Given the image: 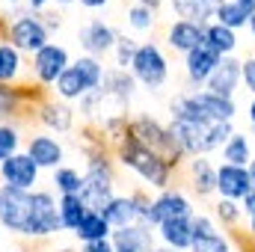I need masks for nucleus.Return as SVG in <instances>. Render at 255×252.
I'll return each mask as SVG.
<instances>
[{"label":"nucleus","mask_w":255,"mask_h":252,"mask_svg":"<svg viewBox=\"0 0 255 252\" xmlns=\"http://www.w3.org/2000/svg\"><path fill=\"white\" fill-rule=\"evenodd\" d=\"M42 21H45V27H48V33H54V30H60V27H63V21H60V15H54V12H42Z\"/></svg>","instance_id":"nucleus-43"},{"label":"nucleus","mask_w":255,"mask_h":252,"mask_svg":"<svg viewBox=\"0 0 255 252\" xmlns=\"http://www.w3.org/2000/svg\"><path fill=\"white\" fill-rule=\"evenodd\" d=\"M136 6H145V9H151V12H157L160 6H163V0H133Z\"/></svg>","instance_id":"nucleus-46"},{"label":"nucleus","mask_w":255,"mask_h":252,"mask_svg":"<svg viewBox=\"0 0 255 252\" xmlns=\"http://www.w3.org/2000/svg\"><path fill=\"white\" fill-rule=\"evenodd\" d=\"M113 154H116V160L125 166V169H130L145 187L151 190H169V184H172V166L160 157V154H154L151 148H145L139 139H133L130 133L125 130V136H119L116 142H113Z\"/></svg>","instance_id":"nucleus-1"},{"label":"nucleus","mask_w":255,"mask_h":252,"mask_svg":"<svg viewBox=\"0 0 255 252\" xmlns=\"http://www.w3.org/2000/svg\"><path fill=\"white\" fill-rule=\"evenodd\" d=\"M250 12L238 3V0H220L217 3V9H214V21L217 24H223V27H229V30H244L247 24H250Z\"/></svg>","instance_id":"nucleus-31"},{"label":"nucleus","mask_w":255,"mask_h":252,"mask_svg":"<svg viewBox=\"0 0 255 252\" xmlns=\"http://www.w3.org/2000/svg\"><path fill=\"white\" fill-rule=\"evenodd\" d=\"M196 211H193V202L181 193V190H160L154 199H151V205H148V211H145V226H151V229H157L160 223H166V220H178V217H193Z\"/></svg>","instance_id":"nucleus-12"},{"label":"nucleus","mask_w":255,"mask_h":252,"mask_svg":"<svg viewBox=\"0 0 255 252\" xmlns=\"http://www.w3.org/2000/svg\"><path fill=\"white\" fill-rule=\"evenodd\" d=\"M39 172H42V169L27 157V151H18V154H12L9 160L0 163V178H3V184H9V187H15V190H27V193L36 190Z\"/></svg>","instance_id":"nucleus-15"},{"label":"nucleus","mask_w":255,"mask_h":252,"mask_svg":"<svg viewBox=\"0 0 255 252\" xmlns=\"http://www.w3.org/2000/svg\"><path fill=\"white\" fill-rule=\"evenodd\" d=\"M169 130L187 157H208L211 151L223 148L226 139L235 133V122H172Z\"/></svg>","instance_id":"nucleus-3"},{"label":"nucleus","mask_w":255,"mask_h":252,"mask_svg":"<svg viewBox=\"0 0 255 252\" xmlns=\"http://www.w3.org/2000/svg\"><path fill=\"white\" fill-rule=\"evenodd\" d=\"M199 113L208 119V122H235L238 116V104L235 98H223V95H214L208 89H193L190 92Z\"/></svg>","instance_id":"nucleus-20"},{"label":"nucleus","mask_w":255,"mask_h":252,"mask_svg":"<svg viewBox=\"0 0 255 252\" xmlns=\"http://www.w3.org/2000/svg\"><path fill=\"white\" fill-rule=\"evenodd\" d=\"M163 42L169 45V51L187 57L193 48L205 45V27L190 24V21H178V18H175V21L166 27V39H163Z\"/></svg>","instance_id":"nucleus-22"},{"label":"nucleus","mask_w":255,"mask_h":252,"mask_svg":"<svg viewBox=\"0 0 255 252\" xmlns=\"http://www.w3.org/2000/svg\"><path fill=\"white\" fill-rule=\"evenodd\" d=\"M27 3V12H36V15H42V12H48V6L54 3V0H24Z\"/></svg>","instance_id":"nucleus-44"},{"label":"nucleus","mask_w":255,"mask_h":252,"mask_svg":"<svg viewBox=\"0 0 255 252\" xmlns=\"http://www.w3.org/2000/svg\"><path fill=\"white\" fill-rule=\"evenodd\" d=\"M63 232L60 223V208H57V196L51 190H33V208H30V223H27V235L33 241H45Z\"/></svg>","instance_id":"nucleus-8"},{"label":"nucleus","mask_w":255,"mask_h":252,"mask_svg":"<svg viewBox=\"0 0 255 252\" xmlns=\"http://www.w3.org/2000/svg\"><path fill=\"white\" fill-rule=\"evenodd\" d=\"M60 252H74V250H68V247H63V250H60Z\"/></svg>","instance_id":"nucleus-54"},{"label":"nucleus","mask_w":255,"mask_h":252,"mask_svg":"<svg viewBox=\"0 0 255 252\" xmlns=\"http://www.w3.org/2000/svg\"><path fill=\"white\" fill-rule=\"evenodd\" d=\"M241 80H244V86L255 95V57L241 60Z\"/></svg>","instance_id":"nucleus-40"},{"label":"nucleus","mask_w":255,"mask_h":252,"mask_svg":"<svg viewBox=\"0 0 255 252\" xmlns=\"http://www.w3.org/2000/svg\"><path fill=\"white\" fill-rule=\"evenodd\" d=\"M136 48H139V42L136 39H130V36H122L119 33V42H116V48H113V68H122L128 71L130 63H133V57H136Z\"/></svg>","instance_id":"nucleus-36"},{"label":"nucleus","mask_w":255,"mask_h":252,"mask_svg":"<svg viewBox=\"0 0 255 252\" xmlns=\"http://www.w3.org/2000/svg\"><path fill=\"white\" fill-rule=\"evenodd\" d=\"M187 181L199 199H208L217 193V166L208 157H190L187 160Z\"/></svg>","instance_id":"nucleus-25"},{"label":"nucleus","mask_w":255,"mask_h":252,"mask_svg":"<svg viewBox=\"0 0 255 252\" xmlns=\"http://www.w3.org/2000/svg\"><path fill=\"white\" fill-rule=\"evenodd\" d=\"M217 3L220 0H169L178 21H190V24H199V27H208L214 21Z\"/></svg>","instance_id":"nucleus-26"},{"label":"nucleus","mask_w":255,"mask_h":252,"mask_svg":"<svg viewBox=\"0 0 255 252\" xmlns=\"http://www.w3.org/2000/svg\"><path fill=\"white\" fill-rule=\"evenodd\" d=\"M241 211H244L250 220L255 217V190H253V193H247V196L241 199Z\"/></svg>","instance_id":"nucleus-42"},{"label":"nucleus","mask_w":255,"mask_h":252,"mask_svg":"<svg viewBox=\"0 0 255 252\" xmlns=\"http://www.w3.org/2000/svg\"><path fill=\"white\" fill-rule=\"evenodd\" d=\"M36 119H39V125H45L48 130L65 133L74 125V110L65 101H60V98H39L36 101Z\"/></svg>","instance_id":"nucleus-21"},{"label":"nucleus","mask_w":255,"mask_h":252,"mask_svg":"<svg viewBox=\"0 0 255 252\" xmlns=\"http://www.w3.org/2000/svg\"><path fill=\"white\" fill-rule=\"evenodd\" d=\"M77 252H113V244H110V238L107 241H92V244H80Z\"/></svg>","instance_id":"nucleus-41"},{"label":"nucleus","mask_w":255,"mask_h":252,"mask_svg":"<svg viewBox=\"0 0 255 252\" xmlns=\"http://www.w3.org/2000/svg\"><path fill=\"white\" fill-rule=\"evenodd\" d=\"M247 27H250V33H253V36H255V15H253V18H250V24H247Z\"/></svg>","instance_id":"nucleus-49"},{"label":"nucleus","mask_w":255,"mask_h":252,"mask_svg":"<svg viewBox=\"0 0 255 252\" xmlns=\"http://www.w3.org/2000/svg\"><path fill=\"white\" fill-rule=\"evenodd\" d=\"M104 63L95 60V57H86L80 54L77 60H71V65L63 71V77L54 83V98L60 101H80L83 95L101 89V80H104Z\"/></svg>","instance_id":"nucleus-4"},{"label":"nucleus","mask_w":255,"mask_h":252,"mask_svg":"<svg viewBox=\"0 0 255 252\" xmlns=\"http://www.w3.org/2000/svg\"><path fill=\"white\" fill-rule=\"evenodd\" d=\"M21 252H33V250H21Z\"/></svg>","instance_id":"nucleus-55"},{"label":"nucleus","mask_w":255,"mask_h":252,"mask_svg":"<svg viewBox=\"0 0 255 252\" xmlns=\"http://www.w3.org/2000/svg\"><path fill=\"white\" fill-rule=\"evenodd\" d=\"M113 252H157V235L145 223H133L128 229H116L110 235Z\"/></svg>","instance_id":"nucleus-16"},{"label":"nucleus","mask_w":255,"mask_h":252,"mask_svg":"<svg viewBox=\"0 0 255 252\" xmlns=\"http://www.w3.org/2000/svg\"><path fill=\"white\" fill-rule=\"evenodd\" d=\"M3 42H9L12 48H18L21 54H39L48 42H51V33L42 21V15L36 12H27V9H18L12 15V21L6 24L3 30Z\"/></svg>","instance_id":"nucleus-6"},{"label":"nucleus","mask_w":255,"mask_h":252,"mask_svg":"<svg viewBox=\"0 0 255 252\" xmlns=\"http://www.w3.org/2000/svg\"><path fill=\"white\" fill-rule=\"evenodd\" d=\"M241 60L235 57H223V63L214 68V74L208 77L205 89L214 92V95H223V98H235L238 86H241Z\"/></svg>","instance_id":"nucleus-23"},{"label":"nucleus","mask_w":255,"mask_h":252,"mask_svg":"<svg viewBox=\"0 0 255 252\" xmlns=\"http://www.w3.org/2000/svg\"><path fill=\"white\" fill-rule=\"evenodd\" d=\"M24 54L9 42H0V86H18L24 74Z\"/></svg>","instance_id":"nucleus-27"},{"label":"nucleus","mask_w":255,"mask_h":252,"mask_svg":"<svg viewBox=\"0 0 255 252\" xmlns=\"http://www.w3.org/2000/svg\"><path fill=\"white\" fill-rule=\"evenodd\" d=\"M217 193H220V199L241 202L247 193H253V178H250V169H247V166L220 163V166H217Z\"/></svg>","instance_id":"nucleus-18"},{"label":"nucleus","mask_w":255,"mask_h":252,"mask_svg":"<svg viewBox=\"0 0 255 252\" xmlns=\"http://www.w3.org/2000/svg\"><path fill=\"white\" fill-rule=\"evenodd\" d=\"M30 208H33V193L0 184V226L9 235H18V238L27 235Z\"/></svg>","instance_id":"nucleus-9"},{"label":"nucleus","mask_w":255,"mask_h":252,"mask_svg":"<svg viewBox=\"0 0 255 252\" xmlns=\"http://www.w3.org/2000/svg\"><path fill=\"white\" fill-rule=\"evenodd\" d=\"M253 142L247 133H232L223 145V163H232V166H250L253 163Z\"/></svg>","instance_id":"nucleus-30"},{"label":"nucleus","mask_w":255,"mask_h":252,"mask_svg":"<svg viewBox=\"0 0 255 252\" xmlns=\"http://www.w3.org/2000/svg\"><path fill=\"white\" fill-rule=\"evenodd\" d=\"M247 169H250V178H253V190H255V157H253V163H250Z\"/></svg>","instance_id":"nucleus-48"},{"label":"nucleus","mask_w":255,"mask_h":252,"mask_svg":"<svg viewBox=\"0 0 255 252\" xmlns=\"http://www.w3.org/2000/svg\"><path fill=\"white\" fill-rule=\"evenodd\" d=\"M27 104V92L18 89V86H0V125L3 122H12L15 116H21Z\"/></svg>","instance_id":"nucleus-33"},{"label":"nucleus","mask_w":255,"mask_h":252,"mask_svg":"<svg viewBox=\"0 0 255 252\" xmlns=\"http://www.w3.org/2000/svg\"><path fill=\"white\" fill-rule=\"evenodd\" d=\"M18 151H21V127L18 122H3L0 125V163Z\"/></svg>","instance_id":"nucleus-35"},{"label":"nucleus","mask_w":255,"mask_h":252,"mask_svg":"<svg viewBox=\"0 0 255 252\" xmlns=\"http://www.w3.org/2000/svg\"><path fill=\"white\" fill-rule=\"evenodd\" d=\"M133 89H136V80L130 77V71H122V68H107L104 71L101 92H104L107 104H116L119 113L128 110V101L133 98Z\"/></svg>","instance_id":"nucleus-19"},{"label":"nucleus","mask_w":255,"mask_h":252,"mask_svg":"<svg viewBox=\"0 0 255 252\" xmlns=\"http://www.w3.org/2000/svg\"><path fill=\"white\" fill-rule=\"evenodd\" d=\"M157 252H175V250H163V247H157Z\"/></svg>","instance_id":"nucleus-53"},{"label":"nucleus","mask_w":255,"mask_h":252,"mask_svg":"<svg viewBox=\"0 0 255 252\" xmlns=\"http://www.w3.org/2000/svg\"><path fill=\"white\" fill-rule=\"evenodd\" d=\"M77 3H80L83 9H104L110 0H77Z\"/></svg>","instance_id":"nucleus-45"},{"label":"nucleus","mask_w":255,"mask_h":252,"mask_svg":"<svg viewBox=\"0 0 255 252\" xmlns=\"http://www.w3.org/2000/svg\"><path fill=\"white\" fill-rule=\"evenodd\" d=\"M77 39H80V48H83L86 57L101 60V57L113 54V48H116V42H119V33H116L110 24H104V21L95 18V21H89L86 27H80Z\"/></svg>","instance_id":"nucleus-14"},{"label":"nucleus","mask_w":255,"mask_h":252,"mask_svg":"<svg viewBox=\"0 0 255 252\" xmlns=\"http://www.w3.org/2000/svg\"><path fill=\"white\" fill-rule=\"evenodd\" d=\"M157 241L163 250L187 252L193 244V217H178V220H166L154 229Z\"/></svg>","instance_id":"nucleus-24"},{"label":"nucleus","mask_w":255,"mask_h":252,"mask_svg":"<svg viewBox=\"0 0 255 252\" xmlns=\"http://www.w3.org/2000/svg\"><path fill=\"white\" fill-rule=\"evenodd\" d=\"M214 217L223 223V226H238L244 211H241V202H229V199H217L214 205Z\"/></svg>","instance_id":"nucleus-39"},{"label":"nucleus","mask_w":255,"mask_h":252,"mask_svg":"<svg viewBox=\"0 0 255 252\" xmlns=\"http://www.w3.org/2000/svg\"><path fill=\"white\" fill-rule=\"evenodd\" d=\"M116 196V172H113V160L104 151V142L95 148H86V169H83V187L80 199L89 211H104L107 202Z\"/></svg>","instance_id":"nucleus-2"},{"label":"nucleus","mask_w":255,"mask_h":252,"mask_svg":"<svg viewBox=\"0 0 255 252\" xmlns=\"http://www.w3.org/2000/svg\"><path fill=\"white\" fill-rule=\"evenodd\" d=\"M6 3H9V6H18V3H21V0H6Z\"/></svg>","instance_id":"nucleus-52"},{"label":"nucleus","mask_w":255,"mask_h":252,"mask_svg":"<svg viewBox=\"0 0 255 252\" xmlns=\"http://www.w3.org/2000/svg\"><path fill=\"white\" fill-rule=\"evenodd\" d=\"M148 205H151V199H148L142 190L125 193V196L116 193V196L107 202V208L101 211V217H104V220L110 223V229L116 232V229H128V226H133V223H142Z\"/></svg>","instance_id":"nucleus-10"},{"label":"nucleus","mask_w":255,"mask_h":252,"mask_svg":"<svg viewBox=\"0 0 255 252\" xmlns=\"http://www.w3.org/2000/svg\"><path fill=\"white\" fill-rule=\"evenodd\" d=\"M51 184L57 187V196H80V187H83V172L63 163L60 169H54L51 175Z\"/></svg>","instance_id":"nucleus-34"},{"label":"nucleus","mask_w":255,"mask_h":252,"mask_svg":"<svg viewBox=\"0 0 255 252\" xmlns=\"http://www.w3.org/2000/svg\"><path fill=\"white\" fill-rule=\"evenodd\" d=\"M128 27L130 30H136V33H148L151 27H154V12L151 9H145V6H130L128 9Z\"/></svg>","instance_id":"nucleus-38"},{"label":"nucleus","mask_w":255,"mask_h":252,"mask_svg":"<svg viewBox=\"0 0 255 252\" xmlns=\"http://www.w3.org/2000/svg\"><path fill=\"white\" fill-rule=\"evenodd\" d=\"M57 208H60V223H63V232H71L80 226V220L89 214V208L83 205L80 196H60L57 199Z\"/></svg>","instance_id":"nucleus-32"},{"label":"nucleus","mask_w":255,"mask_h":252,"mask_svg":"<svg viewBox=\"0 0 255 252\" xmlns=\"http://www.w3.org/2000/svg\"><path fill=\"white\" fill-rule=\"evenodd\" d=\"M250 232H253V238H255V217L250 220Z\"/></svg>","instance_id":"nucleus-51"},{"label":"nucleus","mask_w":255,"mask_h":252,"mask_svg":"<svg viewBox=\"0 0 255 252\" xmlns=\"http://www.w3.org/2000/svg\"><path fill=\"white\" fill-rule=\"evenodd\" d=\"M113 235V229H110V223L98 214V211H89L83 220H80V226L74 229V238L80 241V244H92V241H107Z\"/></svg>","instance_id":"nucleus-29"},{"label":"nucleus","mask_w":255,"mask_h":252,"mask_svg":"<svg viewBox=\"0 0 255 252\" xmlns=\"http://www.w3.org/2000/svg\"><path fill=\"white\" fill-rule=\"evenodd\" d=\"M187 252H232V241L223 232H214V235H205V238H193Z\"/></svg>","instance_id":"nucleus-37"},{"label":"nucleus","mask_w":255,"mask_h":252,"mask_svg":"<svg viewBox=\"0 0 255 252\" xmlns=\"http://www.w3.org/2000/svg\"><path fill=\"white\" fill-rule=\"evenodd\" d=\"M54 3H60V6H71V3H77V0H54Z\"/></svg>","instance_id":"nucleus-50"},{"label":"nucleus","mask_w":255,"mask_h":252,"mask_svg":"<svg viewBox=\"0 0 255 252\" xmlns=\"http://www.w3.org/2000/svg\"><path fill=\"white\" fill-rule=\"evenodd\" d=\"M128 133H130L133 139H139L145 148H151L154 154H160L172 169L187 157V154L181 151V145L175 142L169 125L157 122L154 116H133V119H128Z\"/></svg>","instance_id":"nucleus-5"},{"label":"nucleus","mask_w":255,"mask_h":252,"mask_svg":"<svg viewBox=\"0 0 255 252\" xmlns=\"http://www.w3.org/2000/svg\"><path fill=\"white\" fill-rule=\"evenodd\" d=\"M247 119H250V125L255 130V95H253V101H250V107H247Z\"/></svg>","instance_id":"nucleus-47"},{"label":"nucleus","mask_w":255,"mask_h":252,"mask_svg":"<svg viewBox=\"0 0 255 252\" xmlns=\"http://www.w3.org/2000/svg\"><path fill=\"white\" fill-rule=\"evenodd\" d=\"M130 77L145 86V89H160L166 80H169V60L163 54V48L157 42H139L136 48V57L130 63Z\"/></svg>","instance_id":"nucleus-7"},{"label":"nucleus","mask_w":255,"mask_h":252,"mask_svg":"<svg viewBox=\"0 0 255 252\" xmlns=\"http://www.w3.org/2000/svg\"><path fill=\"white\" fill-rule=\"evenodd\" d=\"M71 65V54L65 45H57V42H48L39 54H33V77L39 86H48L54 89V83L63 77V71Z\"/></svg>","instance_id":"nucleus-11"},{"label":"nucleus","mask_w":255,"mask_h":252,"mask_svg":"<svg viewBox=\"0 0 255 252\" xmlns=\"http://www.w3.org/2000/svg\"><path fill=\"white\" fill-rule=\"evenodd\" d=\"M24 151H27V157L39 166V169H60L65 163V148L63 142L57 139V136H51V133H33V136H27V145H24Z\"/></svg>","instance_id":"nucleus-13"},{"label":"nucleus","mask_w":255,"mask_h":252,"mask_svg":"<svg viewBox=\"0 0 255 252\" xmlns=\"http://www.w3.org/2000/svg\"><path fill=\"white\" fill-rule=\"evenodd\" d=\"M220 63H223V57L214 48H208V45L193 48L190 54L184 57V77H187V83H190L193 89H205L208 77L214 74V68Z\"/></svg>","instance_id":"nucleus-17"},{"label":"nucleus","mask_w":255,"mask_h":252,"mask_svg":"<svg viewBox=\"0 0 255 252\" xmlns=\"http://www.w3.org/2000/svg\"><path fill=\"white\" fill-rule=\"evenodd\" d=\"M205 45L214 48L220 57H235V51H238V33L229 30V27H223V24H217V21H211L205 27Z\"/></svg>","instance_id":"nucleus-28"}]
</instances>
